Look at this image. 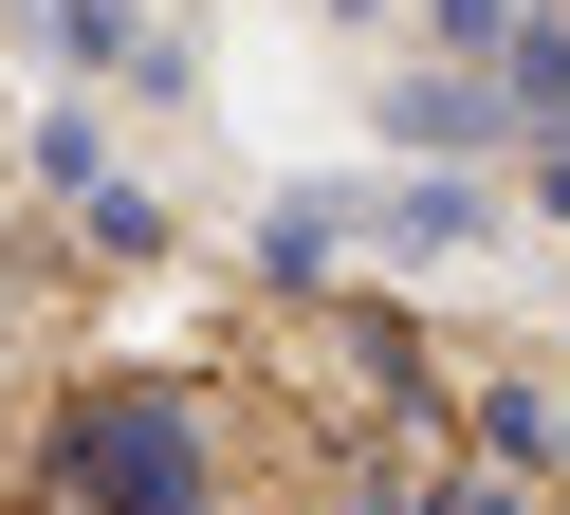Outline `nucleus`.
Wrapping results in <instances>:
<instances>
[{
	"mask_svg": "<svg viewBox=\"0 0 570 515\" xmlns=\"http://www.w3.org/2000/svg\"><path fill=\"white\" fill-rule=\"evenodd\" d=\"M56 478H75V515H203V405L185 387H92Z\"/></svg>",
	"mask_w": 570,
	"mask_h": 515,
	"instance_id": "1",
	"label": "nucleus"
},
{
	"mask_svg": "<svg viewBox=\"0 0 570 515\" xmlns=\"http://www.w3.org/2000/svg\"><path fill=\"white\" fill-rule=\"evenodd\" d=\"M386 240H405V258H460V240H479V184H405V203H386Z\"/></svg>",
	"mask_w": 570,
	"mask_h": 515,
	"instance_id": "2",
	"label": "nucleus"
},
{
	"mask_svg": "<svg viewBox=\"0 0 570 515\" xmlns=\"http://www.w3.org/2000/svg\"><path fill=\"white\" fill-rule=\"evenodd\" d=\"M38 37H56V56H129V19H111V0H38Z\"/></svg>",
	"mask_w": 570,
	"mask_h": 515,
	"instance_id": "3",
	"label": "nucleus"
}]
</instances>
